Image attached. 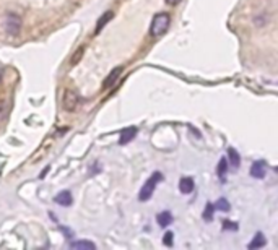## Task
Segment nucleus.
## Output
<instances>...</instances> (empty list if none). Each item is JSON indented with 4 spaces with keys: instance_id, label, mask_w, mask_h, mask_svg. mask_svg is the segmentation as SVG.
<instances>
[{
    "instance_id": "nucleus-1",
    "label": "nucleus",
    "mask_w": 278,
    "mask_h": 250,
    "mask_svg": "<svg viewBox=\"0 0 278 250\" xmlns=\"http://www.w3.org/2000/svg\"><path fill=\"white\" fill-rule=\"evenodd\" d=\"M171 24V16L168 15V13H158V15H154L152 26H150V34L153 38H158V36H163L164 32L168 31Z\"/></svg>"
},
{
    "instance_id": "nucleus-2",
    "label": "nucleus",
    "mask_w": 278,
    "mask_h": 250,
    "mask_svg": "<svg viewBox=\"0 0 278 250\" xmlns=\"http://www.w3.org/2000/svg\"><path fill=\"white\" fill-rule=\"evenodd\" d=\"M163 179H164V176L161 174V172H153V176L144 184V187H142L140 194H138V200H140V202L150 200L152 195H153V192H154V188H156V184H160Z\"/></svg>"
},
{
    "instance_id": "nucleus-3",
    "label": "nucleus",
    "mask_w": 278,
    "mask_h": 250,
    "mask_svg": "<svg viewBox=\"0 0 278 250\" xmlns=\"http://www.w3.org/2000/svg\"><path fill=\"white\" fill-rule=\"evenodd\" d=\"M4 28L12 36L18 34V32H20V28H22V20H20V16L15 15V13H8V15L5 16Z\"/></svg>"
},
{
    "instance_id": "nucleus-4",
    "label": "nucleus",
    "mask_w": 278,
    "mask_h": 250,
    "mask_svg": "<svg viewBox=\"0 0 278 250\" xmlns=\"http://www.w3.org/2000/svg\"><path fill=\"white\" fill-rule=\"evenodd\" d=\"M76 106H78V96H76L74 91L70 90H66L62 94V108L68 110V112H72V110L76 109Z\"/></svg>"
},
{
    "instance_id": "nucleus-5",
    "label": "nucleus",
    "mask_w": 278,
    "mask_h": 250,
    "mask_svg": "<svg viewBox=\"0 0 278 250\" xmlns=\"http://www.w3.org/2000/svg\"><path fill=\"white\" fill-rule=\"evenodd\" d=\"M265 174H267V164H265V161L258 160L256 162H252V166H250V176L254 177V179H264Z\"/></svg>"
},
{
    "instance_id": "nucleus-6",
    "label": "nucleus",
    "mask_w": 278,
    "mask_h": 250,
    "mask_svg": "<svg viewBox=\"0 0 278 250\" xmlns=\"http://www.w3.org/2000/svg\"><path fill=\"white\" fill-rule=\"evenodd\" d=\"M56 203L57 205H60V206H70L74 203V200H72V194L68 192V190H62L60 194H57L56 195Z\"/></svg>"
},
{
    "instance_id": "nucleus-7",
    "label": "nucleus",
    "mask_w": 278,
    "mask_h": 250,
    "mask_svg": "<svg viewBox=\"0 0 278 250\" xmlns=\"http://www.w3.org/2000/svg\"><path fill=\"white\" fill-rule=\"evenodd\" d=\"M194 187H196V184H194V180L190 179V177H182L180 182H179V190H180V194H184V195L192 194Z\"/></svg>"
},
{
    "instance_id": "nucleus-8",
    "label": "nucleus",
    "mask_w": 278,
    "mask_h": 250,
    "mask_svg": "<svg viewBox=\"0 0 278 250\" xmlns=\"http://www.w3.org/2000/svg\"><path fill=\"white\" fill-rule=\"evenodd\" d=\"M120 74H122V67H116L111 74H109L108 76H106V80H104V83H102V88H109V86H112V84L118 82V78L120 76Z\"/></svg>"
},
{
    "instance_id": "nucleus-9",
    "label": "nucleus",
    "mask_w": 278,
    "mask_h": 250,
    "mask_svg": "<svg viewBox=\"0 0 278 250\" xmlns=\"http://www.w3.org/2000/svg\"><path fill=\"white\" fill-rule=\"evenodd\" d=\"M135 135H137V128L135 127H128L126 128L124 132L120 134V138H119V144H127V143H130Z\"/></svg>"
},
{
    "instance_id": "nucleus-10",
    "label": "nucleus",
    "mask_w": 278,
    "mask_h": 250,
    "mask_svg": "<svg viewBox=\"0 0 278 250\" xmlns=\"http://www.w3.org/2000/svg\"><path fill=\"white\" fill-rule=\"evenodd\" d=\"M265 244H267V239L264 238V234H262V232H257V234H256V238L249 242L248 248H249V250H256V248L265 247Z\"/></svg>"
},
{
    "instance_id": "nucleus-11",
    "label": "nucleus",
    "mask_w": 278,
    "mask_h": 250,
    "mask_svg": "<svg viewBox=\"0 0 278 250\" xmlns=\"http://www.w3.org/2000/svg\"><path fill=\"white\" fill-rule=\"evenodd\" d=\"M156 221L161 228H168L172 222V214L171 212H161L158 216H156Z\"/></svg>"
},
{
    "instance_id": "nucleus-12",
    "label": "nucleus",
    "mask_w": 278,
    "mask_h": 250,
    "mask_svg": "<svg viewBox=\"0 0 278 250\" xmlns=\"http://www.w3.org/2000/svg\"><path fill=\"white\" fill-rule=\"evenodd\" d=\"M228 164H231L232 168H239V164H241V156L234 150V148H228Z\"/></svg>"
},
{
    "instance_id": "nucleus-13",
    "label": "nucleus",
    "mask_w": 278,
    "mask_h": 250,
    "mask_svg": "<svg viewBox=\"0 0 278 250\" xmlns=\"http://www.w3.org/2000/svg\"><path fill=\"white\" fill-rule=\"evenodd\" d=\"M70 247L76 248V250H94L96 248V246L90 240H76V242H72Z\"/></svg>"
},
{
    "instance_id": "nucleus-14",
    "label": "nucleus",
    "mask_w": 278,
    "mask_h": 250,
    "mask_svg": "<svg viewBox=\"0 0 278 250\" xmlns=\"http://www.w3.org/2000/svg\"><path fill=\"white\" fill-rule=\"evenodd\" d=\"M111 20H112V12H106L104 15H102V16L100 18L98 24H96L94 34H100V32H101V30L104 28V26H106V23H108V22H111Z\"/></svg>"
},
{
    "instance_id": "nucleus-15",
    "label": "nucleus",
    "mask_w": 278,
    "mask_h": 250,
    "mask_svg": "<svg viewBox=\"0 0 278 250\" xmlns=\"http://www.w3.org/2000/svg\"><path fill=\"white\" fill-rule=\"evenodd\" d=\"M226 172H228V160L226 158H222L218 162V168H216V174L218 177L222 180H224V177H226Z\"/></svg>"
},
{
    "instance_id": "nucleus-16",
    "label": "nucleus",
    "mask_w": 278,
    "mask_h": 250,
    "mask_svg": "<svg viewBox=\"0 0 278 250\" xmlns=\"http://www.w3.org/2000/svg\"><path fill=\"white\" fill-rule=\"evenodd\" d=\"M213 208L220 210V212H230L231 205H230V202L226 200V198H220V200L215 203V205H213Z\"/></svg>"
},
{
    "instance_id": "nucleus-17",
    "label": "nucleus",
    "mask_w": 278,
    "mask_h": 250,
    "mask_svg": "<svg viewBox=\"0 0 278 250\" xmlns=\"http://www.w3.org/2000/svg\"><path fill=\"white\" fill-rule=\"evenodd\" d=\"M213 205L212 203H206V206H205V212H204V220L205 221H212L213 220Z\"/></svg>"
},
{
    "instance_id": "nucleus-18",
    "label": "nucleus",
    "mask_w": 278,
    "mask_h": 250,
    "mask_svg": "<svg viewBox=\"0 0 278 250\" xmlns=\"http://www.w3.org/2000/svg\"><path fill=\"white\" fill-rule=\"evenodd\" d=\"M83 52H85V48H80L78 50H76L75 54H74V58L70 60V65H76V64H78V60H80V57H82Z\"/></svg>"
},
{
    "instance_id": "nucleus-19",
    "label": "nucleus",
    "mask_w": 278,
    "mask_h": 250,
    "mask_svg": "<svg viewBox=\"0 0 278 250\" xmlns=\"http://www.w3.org/2000/svg\"><path fill=\"white\" fill-rule=\"evenodd\" d=\"M223 229H224V231H226V229H231V231H236V229H238V224H236V222H231V221H224V222H223Z\"/></svg>"
},
{
    "instance_id": "nucleus-20",
    "label": "nucleus",
    "mask_w": 278,
    "mask_h": 250,
    "mask_svg": "<svg viewBox=\"0 0 278 250\" xmlns=\"http://www.w3.org/2000/svg\"><path fill=\"white\" fill-rule=\"evenodd\" d=\"M172 232H166L164 234V246H168V247H171L172 246Z\"/></svg>"
},
{
    "instance_id": "nucleus-21",
    "label": "nucleus",
    "mask_w": 278,
    "mask_h": 250,
    "mask_svg": "<svg viewBox=\"0 0 278 250\" xmlns=\"http://www.w3.org/2000/svg\"><path fill=\"white\" fill-rule=\"evenodd\" d=\"M179 2H180V0H166L168 5H178Z\"/></svg>"
},
{
    "instance_id": "nucleus-22",
    "label": "nucleus",
    "mask_w": 278,
    "mask_h": 250,
    "mask_svg": "<svg viewBox=\"0 0 278 250\" xmlns=\"http://www.w3.org/2000/svg\"><path fill=\"white\" fill-rule=\"evenodd\" d=\"M0 112H2V104H0Z\"/></svg>"
}]
</instances>
